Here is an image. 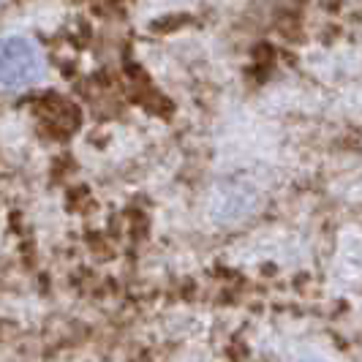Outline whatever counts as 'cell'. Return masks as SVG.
Listing matches in <instances>:
<instances>
[{
  "instance_id": "cell-1",
  "label": "cell",
  "mask_w": 362,
  "mask_h": 362,
  "mask_svg": "<svg viewBox=\"0 0 362 362\" xmlns=\"http://www.w3.org/2000/svg\"><path fill=\"white\" fill-rule=\"evenodd\" d=\"M44 74V54L30 38L8 36L0 41V88L19 90Z\"/></svg>"
}]
</instances>
